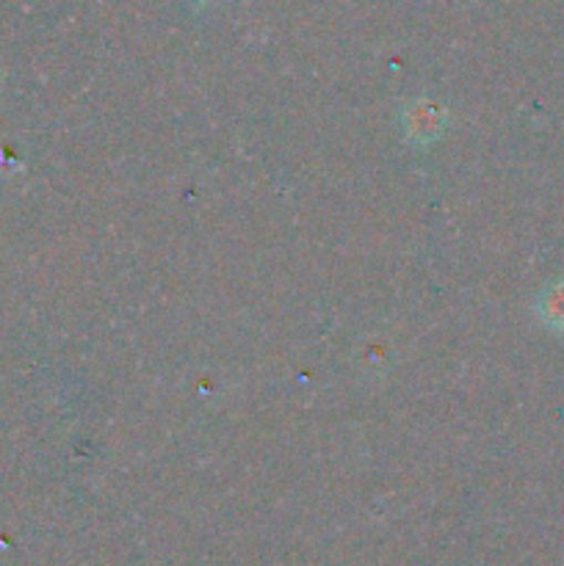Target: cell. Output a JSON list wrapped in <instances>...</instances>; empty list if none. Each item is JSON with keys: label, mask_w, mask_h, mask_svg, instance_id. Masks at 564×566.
<instances>
[{"label": "cell", "mask_w": 564, "mask_h": 566, "mask_svg": "<svg viewBox=\"0 0 564 566\" xmlns=\"http://www.w3.org/2000/svg\"><path fill=\"white\" fill-rule=\"evenodd\" d=\"M448 114L442 105L431 103V99H415V103L401 108V127L412 144H431L442 136L446 130Z\"/></svg>", "instance_id": "6da1fadb"}, {"label": "cell", "mask_w": 564, "mask_h": 566, "mask_svg": "<svg viewBox=\"0 0 564 566\" xmlns=\"http://www.w3.org/2000/svg\"><path fill=\"white\" fill-rule=\"evenodd\" d=\"M536 315L545 326L564 332V282L542 291V296L536 298Z\"/></svg>", "instance_id": "7a4b0ae2"}]
</instances>
